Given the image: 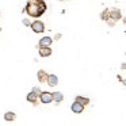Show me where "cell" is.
I'll list each match as a JSON object with an SVG mask.
<instances>
[{
    "label": "cell",
    "instance_id": "cell-21",
    "mask_svg": "<svg viewBox=\"0 0 126 126\" xmlns=\"http://www.w3.org/2000/svg\"><path fill=\"white\" fill-rule=\"evenodd\" d=\"M0 33H1V29H0Z\"/></svg>",
    "mask_w": 126,
    "mask_h": 126
},
{
    "label": "cell",
    "instance_id": "cell-3",
    "mask_svg": "<svg viewBox=\"0 0 126 126\" xmlns=\"http://www.w3.org/2000/svg\"><path fill=\"white\" fill-rule=\"evenodd\" d=\"M38 98H39V100H41V103H44V104H49L53 102L52 92H47V91H42Z\"/></svg>",
    "mask_w": 126,
    "mask_h": 126
},
{
    "label": "cell",
    "instance_id": "cell-9",
    "mask_svg": "<svg viewBox=\"0 0 126 126\" xmlns=\"http://www.w3.org/2000/svg\"><path fill=\"white\" fill-rule=\"evenodd\" d=\"M37 77H38V81L41 83H46V79H47V73L46 71H44V69H39L38 73H37Z\"/></svg>",
    "mask_w": 126,
    "mask_h": 126
},
{
    "label": "cell",
    "instance_id": "cell-22",
    "mask_svg": "<svg viewBox=\"0 0 126 126\" xmlns=\"http://www.w3.org/2000/svg\"><path fill=\"white\" fill-rule=\"evenodd\" d=\"M0 18H1V14H0Z\"/></svg>",
    "mask_w": 126,
    "mask_h": 126
},
{
    "label": "cell",
    "instance_id": "cell-7",
    "mask_svg": "<svg viewBox=\"0 0 126 126\" xmlns=\"http://www.w3.org/2000/svg\"><path fill=\"white\" fill-rule=\"evenodd\" d=\"M71 110L75 112V114H81L83 110H84V106H83V104H80V103H77V102H73V103H72V106H71Z\"/></svg>",
    "mask_w": 126,
    "mask_h": 126
},
{
    "label": "cell",
    "instance_id": "cell-2",
    "mask_svg": "<svg viewBox=\"0 0 126 126\" xmlns=\"http://www.w3.org/2000/svg\"><path fill=\"white\" fill-rule=\"evenodd\" d=\"M30 27H31V30L34 31V33H37V34H42L45 31V23L42 22V20H34L33 23H30Z\"/></svg>",
    "mask_w": 126,
    "mask_h": 126
},
{
    "label": "cell",
    "instance_id": "cell-18",
    "mask_svg": "<svg viewBox=\"0 0 126 126\" xmlns=\"http://www.w3.org/2000/svg\"><path fill=\"white\" fill-rule=\"evenodd\" d=\"M117 77H118V80H119V81H122V83H123V84H125V80H123V79H122V76H117Z\"/></svg>",
    "mask_w": 126,
    "mask_h": 126
},
{
    "label": "cell",
    "instance_id": "cell-13",
    "mask_svg": "<svg viewBox=\"0 0 126 126\" xmlns=\"http://www.w3.org/2000/svg\"><path fill=\"white\" fill-rule=\"evenodd\" d=\"M26 99H27V102H30V103H33V104H37V103H38V100H37V99H38V96L34 95L33 92H29L27 96H26Z\"/></svg>",
    "mask_w": 126,
    "mask_h": 126
},
{
    "label": "cell",
    "instance_id": "cell-10",
    "mask_svg": "<svg viewBox=\"0 0 126 126\" xmlns=\"http://www.w3.org/2000/svg\"><path fill=\"white\" fill-rule=\"evenodd\" d=\"M4 121H7V122H14V121H16V114L12 111H7L4 114Z\"/></svg>",
    "mask_w": 126,
    "mask_h": 126
},
{
    "label": "cell",
    "instance_id": "cell-1",
    "mask_svg": "<svg viewBox=\"0 0 126 126\" xmlns=\"http://www.w3.org/2000/svg\"><path fill=\"white\" fill-rule=\"evenodd\" d=\"M46 10H47V6L45 3V0H27L23 12H26L29 16L38 19L46 12Z\"/></svg>",
    "mask_w": 126,
    "mask_h": 126
},
{
    "label": "cell",
    "instance_id": "cell-5",
    "mask_svg": "<svg viewBox=\"0 0 126 126\" xmlns=\"http://www.w3.org/2000/svg\"><path fill=\"white\" fill-rule=\"evenodd\" d=\"M52 44H53V38H52V37H44V38L39 39L37 47H47V46H50Z\"/></svg>",
    "mask_w": 126,
    "mask_h": 126
},
{
    "label": "cell",
    "instance_id": "cell-23",
    "mask_svg": "<svg viewBox=\"0 0 126 126\" xmlns=\"http://www.w3.org/2000/svg\"><path fill=\"white\" fill-rule=\"evenodd\" d=\"M65 1H69V0H65Z\"/></svg>",
    "mask_w": 126,
    "mask_h": 126
},
{
    "label": "cell",
    "instance_id": "cell-11",
    "mask_svg": "<svg viewBox=\"0 0 126 126\" xmlns=\"http://www.w3.org/2000/svg\"><path fill=\"white\" fill-rule=\"evenodd\" d=\"M52 96H53V100H54L57 104H60L61 102H63V99H64L63 92H53V94H52Z\"/></svg>",
    "mask_w": 126,
    "mask_h": 126
},
{
    "label": "cell",
    "instance_id": "cell-4",
    "mask_svg": "<svg viewBox=\"0 0 126 126\" xmlns=\"http://www.w3.org/2000/svg\"><path fill=\"white\" fill-rule=\"evenodd\" d=\"M109 18H111V19H114L115 22H118V20L122 19V12H121L119 8H110L109 10Z\"/></svg>",
    "mask_w": 126,
    "mask_h": 126
},
{
    "label": "cell",
    "instance_id": "cell-14",
    "mask_svg": "<svg viewBox=\"0 0 126 126\" xmlns=\"http://www.w3.org/2000/svg\"><path fill=\"white\" fill-rule=\"evenodd\" d=\"M100 19H102V20H104V22H106V20L109 19V8H104L103 11L100 12Z\"/></svg>",
    "mask_w": 126,
    "mask_h": 126
},
{
    "label": "cell",
    "instance_id": "cell-16",
    "mask_svg": "<svg viewBox=\"0 0 126 126\" xmlns=\"http://www.w3.org/2000/svg\"><path fill=\"white\" fill-rule=\"evenodd\" d=\"M106 22H107V25H109L110 27H114V26H115V20H114V19H111V18H109V19H107Z\"/></svg>",
    "mask_w": 126,
    "mask_h": 126
},
{
    "label": "cell",
    "instance_id": "cell-15",
    "mask_svg": "<svg viewBox=\"0 0 126 126\" xmlns=\"http://www.w3.org/2000/svg\"><path fill=\"white\" fill-rule=\"evenodd\" d=\"M31 92H33L34 95L39 96V95H41V92H42V90H41L39 87H33V90H31Z\"/></svg>",
    "mask_w": 126,
    "mask_h": 126
},
{
    "label": "cell",
    "instance_id": "cell-19",
    "mask_svg": "<svg viewBox=\"0 0 126 126\" xmlns=\"http://www.w3.org/2000/svg\"><path fill=\"white\" fill-rule=\"evenodd\" d=\"M61 38V34H57V35H56V38L54 39H60Z\"/></svg>",
    "mask_w": 126,
    "mask_h": 126
},
{
    "label": "cell",
    "instance_id": "cell-17",
    "mask_svg": "<svg viewBox=\"0 0 126 126\" xmlns=\"http://www.w3.org/2000/svg\"><path fill=\"white\" fill-rule=\"evenodd\" d=\"M22 23L26 26V27H30V23H31V22H30L29 19H23V20H22Z\"/></svg>",
    "mask_w": 126,
    "mask_h": 126
},
{
    "label": "cell",
    "instance_id": "cell-12",
    "mask_svg": "<svg viewBox=\"0 0 126 126\" xmlns=\"http://www.w3.org/2000/svg\"><path fill=\"white\" fill-rule=\"evenodd\" d=\"M75 99H76V100H75V102H77V103H80V104H83V106H87V104L88 103H90V99H88V98H84V96H79V95H77L76 96V98H75Z\"/></svg>",
    "mask_w": 126,
    "mask_h": 126
},
{
    "label": "cell",
    "instance_id": "cell-20",
    "mask_svg": "<svg viewBox=\"0 0 126 126\" xmlns=\"http://www.w3.org/2000/svg\"><path fill=\"white\" fill-rule=\"evenodd\" d=\"M58 1H64V0H58Z\"/></svg>",
    "mask_w": 126,
    "mask_h": 126
},
{
    "label": "cell",
    "instance_id": "cell-6",
    "mask_svg": "<svg viewBox=\"0 0 126 126\" xmlns=\"http://www.w3.org/2000/svg\"><path fill=\"white\" fill-rule=\"evenodd\" d=\"M46 83L49 84V87H56L58 84V77L56 75H47V79H46Z\"/></svg>",
    "mask_w": 126,
    "mask_h": 126
},
{
    "label": "cell",
    "instance_id": "cell-8",
    "mask_svg": "<svg viewBox=\"0 0 126 126\" xmlns=\"http://www.w3.org/2000/svg\"><path fill=\"white\" fill-rule=\"evenodd\" d=\"M38 53L41 57H49V56H52V49H50V46L47 47H38Z\"/></svg>",
    "mask_w": 126,
    "mask_h": 126
}]
</instances>
